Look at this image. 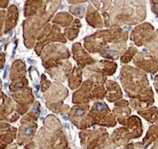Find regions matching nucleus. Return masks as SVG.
Masks as SVG:
<instances>
[{
    "label": "nucleus",
    "instance_id": "nucleus-7",
    "mask_svg": "<svg viewBox=\"0 0 158 149\" xmlns=\"http://www.w3.org/2000/svg\"><path fill=\"white\" fill-rule=\"evenodd\" d=\"M144 146L143 145H141L140 144H132V147H131V149H144L143 148Z\"/></svg>",
    "mask_w": 158,
    "mask_h": 149
},
{
    "label": "nucleus",
    "instance_id": "nucleus-1",
    "mask_svg": "<svg viewBox=\"0 0 158 149\" xmlns=\"http://www.w3.org/2000/svg\"><path fill=\"white\" fill-rule=\"evenodd\" d=\"M59 129L50 133L43 128L36 135V141L41 149H66L67 147L65 137Z\"/></svg>",
    "mask_w": 158,
    "mask_h": 149
},
{
    "label": "nucleus",
    "instance_id": "nucleus-4",
    "mask_svg": "<svg viewBox=\"0 0 158 149\" xmlns=\"http://www.w3.org/2000/svg\"><path fill=\"white\" fill-rule=\"evenodd\" d=\"M158 140V121L156 124L149 127L146 133L145 139L142 141V145L145 147H147L152 142Z\"/></svg>",
    "mask_w": 158,
    "mask_h": 149
},
{
    "label": "nucleus",
    "instance_id": "nucleus-8",
    "mask_svg": "<svg viewBox=\"0 0 158 149\" xmlns=\"http://www.w3.org/2000/svg\"><path fill=\"white\" fill-rule=\"evenodd\" d=\"M155 87H156V92H158V76H156V78H155Z\"/></svg>",
    "mask_w": 158,
    "mask_h": 149
},
{
    "label": "nucleus",
    "instance_id": "nucleus-10",
    "mask_svg": "<svg viewBox=\"0 0 158 149\" xmlns=\"http://www.w3.org/2000/svg\"><path fill=\"white\" fill-rule=\"evenodd\" d=\"M6 149H17V146L15 144H13V145L10 146L9 147H7Z\"/></svg>",
    "mask_w": 158,
    "mask_h": 149
},
{
    "label": "nucleus",
    "instance_id": "nucleus-6",
    "mask_svg": "<svg viewBox=\"0 0 158 149\" xmlns=\"http://www.w3.org/2000/svg\"><path fill=\"white\" fill-rule=\"evenodd\" d=\"M25 149H37V147H36L35 143H30V144L25 146Z\"/></svg>",
    "mask_w": 158,
    "mask_h": 149
},
{
    "label": "nucleus",
    "instance_id": "nucleus-3",
    "mask_svg": "<svg viewBox=\"0 0 158 149\" xmlns=\"http://www.w3.org/2000/svg\"><path fill=\"white\" fill-rule=\"evenodd\" d=\"M17 130L16 129L10 126H5L4 131L2 129L1 133V148H3L6 146L10 144L13 140L15 138Z\"/></svg>",
    "mask_w": 158,
    "mask_h": 149
},
{
    "label": "nucleus",
    "instance_id": "nucleus-11",
    "mask_svg": "<svg viewBox=\"0 0 158 149\" xmlns=\"http://www.w3.org/2000/svg\"><path fill=\"white\" fill-rule=\"evenodd\" d=\"M131 147H132V144H129V145H127L126 147H124V148H123V149H131Z\"/></svg>",
    "mask_w": 158,
    "mask_h": 149
},
{
    "label": "nucleus",
    "instance_id": "nucleus-9",
    "mask_svg": "<svg viewBox=\"0 0 158 149\" xmlns=\"http://www.w3.org/2000/svg\"><path fill=\"white\" fill-rule=\"evenodd\" d=\"M151 149H158V140H156V141L155 142L154 144H153V146L152 147Z\"/></svg>",
    "mask_w": 158,
    "mask_h": 149
},
{
    "label": "nucleus",
    "instance_id": "nucleus-5",
    "mask_svg": "<svg viewBox=\"0 0 158 149\" xmlns=\"http://www.w3.org/2000/svg\"><path fill=\"white\" fill-rule=\"evenodd\" d=\"M148 122H154L158 120V110L156 107H152L147 111L143 113H140Z\"/></svg>",
    "mask_w": 158,
    "mask_h": 149
},
{
    "label": "nucleus",
    "instance_id": "nucleus-2",
    "mask_svg": "<svg viewBox=\"0 0 158 149\" xmlns=\"http://www.w3.org/2000/svg\"><path fill=\"white\" fill-rule=\"evenodd\" d=\"M36 124L30 123L27 126H22L20 127L18 136V144L19 145H23L32 140L36 130Z\"/></svg>",
    "mask_w": 158,
    "mask_h": 149
}]
</instances>
